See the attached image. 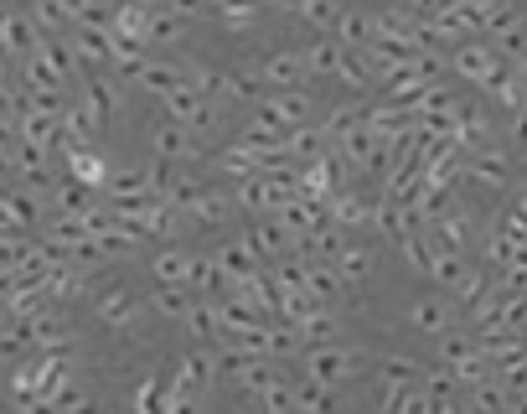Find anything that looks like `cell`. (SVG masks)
<instances>
[{
    "label": "cell",
    "mask_w": 527,
    "mask_h": 414,
    "mask_svg": "<svg viewBox=\"0 0 527 414\" xmlns=\"http://www.w3.org/2000/svg\"><path fill=\"white\" fill-rule=\"evenodd\" d=\"M450 73H455V78H465V83H476V88H486V94H491V88L512 73V63H507V57L496 52V47H486V42L476 37V42H460V47L450 52Z\"/></svg>",
    "instance_id": "6da1fadb"
},
{
    "label": "cell",
    "mask_w": 527,
    "mask_h": 414,
    "mask_svg": "<svg viewBox=\"0 0 527 414\" xmlns=\"http://www.w3.org/2000/svg\"><path fill=\"white\" fill-rule=\"evenodd\" d=\"M305 358V378H316V383H331V389H341L357 368H362V358L352 347H341V342H321V347H305L300 352Z\"/></svg>",
    "instance_id": "7a4b0ae2"
},
{
    "label": "cell",
    "mask_w": 527,
    "mask_h": 414,
    "mask_svg": "<svg viewBox=\"0 0 527 414\" xmlns=\"http://www.w3.org/2000/svg\"><path fill=\"white\" fill-rule=\"evenodd\" d=\"M243 244L254 249V259H259V264H279L285 254H295V233H290L285 223H279V218L269 213V218H259L254 228L243 233Z\"/></svg>",
    "instance_id": "3957f363"
},
{
    "label": "cell",
    "mask_w": 527,
    "mask_h": 414,
    "mask_svg": "<svg viewBox=\"0 0 527 414\" xmlns=\"http://www.w3.org/2000/svg\"><path fill=\"white\" fill-rule=\"evenodd\" d=\"M150 145H155V161H171V166L202 156V140L186 130V125H176V120H161V125H155V130H150Z\"/></svg>",
    "instance_id": "277c9868"
},
{
    "label": "cell",
    "mask_w": 527,
    "mask_h": 414,
    "mask_svg": "<svg viewBox=\"0 0 527 414\" xmlns=\"http://www.w3.org/2000/svg\"><path fill=\"white\" fill-rule=\"evenodd\" d=\"M212 378H217V352H212V347H197V352H186V358L176 363V378H166V389L197 399Z\"/></svg>",
    "instance_id": "5b68a950"
},
{
    "label": "cell",
    "mask_w": 527,
    "mask_h": 414,
    "mask_svg": "<svg viewBox=\"0 0 527 414\" xmlns=\"http://www.w3.org/2000/svg\"><path fill=\"white\" fill-rule=\"evenodd\" d=\"M264 109L274 114L285 130H300V125H316V104H310L305 88H269V99Z\"/></svg>",
    "instance_id": "8992f818"
},
{
    "label": "cell",
    "mask_w": 527,
    "mask_h": 414,
    "mask_svg": "<svg viewBox=\"0 0 527 414\" xmlns=\"http://www.w3.org/2000/svg\"><path fill=\"white\" fill-rule=\"evenodd\" d=\"M372 228L383 233V239H393V244H403L409 233H424V218L414 213V207H403V202H378V213H372Z\"/></svg>",
    "instance_id": "52a82bcc"
},
{
    "label": "cell",
    "mask_w": 527,
    "mask_h": 414,
    "mask_svg": "<svg viewBox=\"0 0 527 414\" xmlns=\"http://www.w3.org/2000/svg\"><path fill=\"white\" fill-rule=\"evenodd\" d=\"M269 83L259 78V68H233L223 73V88H217V104H264Z\"/></svg>",
    "instance_id": "ba28073f"
},
{
    "label": "cell",
    "mask_w": 527,
    "mask_h": 414,
    "mask_svg": "<svg viewBox=\"0 0 527 414\" xmlns=\"http://www.w3.org/2000/svg\"><path fill=\"white\" fill-rule=\"evenodd\" d=\"M305 290L316 295L321 306H336V301H341V295H347L352 285L341 280V270H336V264H326V259H305Z\"/></svg>",
    "instance_id": "9c48e42d"
},
{
    "label": "cell",
    "mask_w": 527,
    "mask_h": 414,
    "mask_svg": "<svg viewBox=\"0 0 527 414\" xmlns=\"http://www.w3.org/2000/svg\"><path fill=\"white\" fill-rule=\"evenodd\" d=\"M326 213H331L336 228H362V223H372L378 202H367V197H357V192H347V187H336V192L326 197Z\"/></svg>",
    "instance_id": "30bf717a"
},
{
    "label": "cell",
    "mask_w": 527,
    "mask_h": 414,
    "mask_svg": "<svg viewBox=\"0 0 527 414\" xmlns=\"http://www.w3.org/2000/svg\"><path fill=\"white\" fill-rule=\"evenodd\" d=\"M259 78L269 88H305L310 68H305L300 52H274V57H264V63H259Z\"/></svg>",
    "instance_id": "8fae6325"
},
{
    "label": "cell",
    "mask_w": 527,
    "mask_h": 414,
    "mask_svg": "<svg viewBox=\"0 0 527 414\" xmlns=\"http://www.w3.org/2000/svg\"><path fill=\"white\" fill-rule=\"evenodd\" d=\"M192 264H197L192 249L171 244V249H161L150 259V275H155V285H192Z\"/></svg>",
    "instance_id": "7c38bea8"
},
{
    "label": "cell",
    "mask_w": 527,
    "mask_h": 414,
    "mask_svg": "<svg viewBox=\"0 0 527 414\" xmlns=\"http://www.w3.org/2000/svg\"><path fill=\"white\" fill-rule=\"evenodd\" d=\"M465 171H471V182H481V187H507L512 182V161H507V151H496V145L476 151L465 161Z\"/></svg>",
    "instance_id": "4fadbf2b"
},
{
    "label": "cell",
    "mask_w": 527,
    "mask_h": 414,
    "mask_svg": "<svg viewBox=\"0 0 527 414\" xmlns=\"http://www.w3.org/2000/svg\"><path fill=\"white\" fill-rule=\"evenodd\" d=\"M331 37L347 47V52H367L372 37H378V21H372V11H341V21H336Z\"/></svg>",
    "instance_id": "5bb4252c"
},
{
    "label": "cell",
    "mask_w": 527,
    "mask_h": 414,
    "mask_svg": "<svg viewBox=\"0 0 527 414\" xmlns=\"http://www.w3.org/2000/svg\"><path fill=\"white\" fill-rule=\"evenodd\" d=\"M409 327L424 332V337L450 332V301H445V295H424V301H414L409 306Z\"/></svg>",
    "instance_id": "9a60e30c"
},
{
    "label": "cell",
    "mask_w": 527,
    "mask_h": 414,
    "mask_svg": "<svg viewBox=\"0 0 527 414\" xmlns=\"http://www.w3.org/2000/svg\"><path fill=\"white\" fill-rule=\"evenodd\" d=\"M212 259H217V270H223V275H228V285H238V280H254V275L264 270V264L254 259V249H248L243 239L223 244V249H217Z\"/></svg>",
    "instance_id": "2e32d148"
},
{
    "label": "cell",
    "mask_w": 527,
    "mask_h": 414,
    "mask_svg": "<svg viewBox=\"0 0 527 414\" xmlns=\"http://www.w3.org/2000/svg\"><path fill=\"white\" fill-rule=\"evenodd\" d=\"M336 166H341L336 151H326V156H316V161H305V166H300V192L326 202V197L336 192Z\"/></svg>",
    "instance_id": "e0dca14e"
},
{
    "label": "cell",
    "mask_w": 527,
    "mask_h": 414,
    "mask_svg": "<svg viewBox=\"0 0 527 414\" xmlns=\"http://www.w3.org/2000/svg\"><path fill=\"white\" fill-rule=\"evenodd\" d=\"M336 409H341V394L331 383H316V378L295 383V414H336Z\"/></svg>",
    "instance_id": "ac0fdd59"
},
{
    "label": "cell",
    "mask_w": 527,
    "mask_h": 414,
    "mask_svg": "<svg viewBox=\"0 0 527 414\" xmlns=\"http://www.w3.org/2000/svg\"><path fill=\"white\" fill-rule=\"evenodd\" d=\"M300 57H305L310 78H336V68H341V57H347V47H341L336 37H316L310 47H300Z\"/></svg>",
    "instance_id": "d6986e66"
},
{
    "label": "cell",
    "mask_w": 527,
    "mask_h": 414,
    "mask_svg": "<svg viewBox=\"0 0 527 414\" xmlns=\"http://www.w3.org/2000/svg\"><path fill=\"white\" fill-rule=\"evenodd\" d=\"M326 151H331V140L321 135V125H300V130L285 135V156H290V166H305V161H316V156H326Z\"/></svg>",
    "instance_id": "ffe728a7"
},
{
    "label": "cell",
    "mask_w": 527,
    "mask_h": 414,
    "mask_svg": "<svg viewBox=\"0 0 527 414\" xmlns=\"http://www.w3.org/2000/svg\"><path fill=\"white\" fill-rule=\"evenodd\" d=\"M109 192L114 202H130V197H155V171L150 166H124L109 176Z\"/></svg>",
    "instance_id": "44dd1931"
},
{
    "label": "cell",
    "mask_w": 527,
    "mask_h": 414,
    "mask_svg": "<svg viewBox=\"0 0 527 414\" xmlns=\"http://www.w3.org/2000/svg\"><path fill=\"white\" fill-rule=\"evenodd\" d=\"M419 378H424V363L398 358V352L378 363V389H419Z\"/></svg>",
    "instance_id": "7402d4cb"
},
{
    "label": "cell",
    "mask_w": 527,
    "mask_h": 414,
    "mask_svg": "<svg viewBox=\"0 0 527 414\" xmlns=\"http://www.w3.org/2000/svg\"><path fill=\"white\" fill-rule=\"evenodd\" d=\"M274 378H279V363H274V358H243V363H238V373H233V383H238L243 394H254V399L269 389Z\"/></svg>",
    "instance_id": "603a6c76"
},
{
    "label": "cell",
    "mask_w": 527,
    "mask_h": 414,
    "mask_svg": "<svg viewBox=\"0 0 527 414\" xmlns=\"http://www.w3.org/2000/svg\"><path fill=\"white\" fill-rule=\"evenodd\" d=\"M161 316H171V321H186L192 316V306H197V290L192 285H155V301H150Z\"/></svg>",
    "instance_id": "cb8c5ba5"
},
{
    "label": "cell",
    "mask_w": 527,
    "mask_h": 414,
    "mask_svg": "<svg viewBox=\"0 0 527 414\" xmlns=\"http://www.w3.org/2000/svg\"><path fill=\"white\" fill-rule=\"evenodd\" d=\"M233 213H238V202H233L228 192H202V197H197V207H192L197 228H223Z\"/></svg>",
    "instance_id": "d4e9b609"
},
{
    "label": "cell",
    "mask_w": 527,
    "mask_h": 414,
    "mask_svg": "<svg viewBox=\"0 0 527 414\" xmlns=\"http://www.w3.org/2000/svg\"><path fill=\"white\" fill-rule=\"evenodd\" d=\"M99 316L109 321V327H124V332H130L135 316H140V306H135L130 290H104V295H99Z\"/></svg>",
    "instance_id": "484cf974"
},
{
    "label": "cell",
    "mask_w": 527,
    "mask_h": 414,
    "mask_svg": "<svg viewBox=\"0 0 527 414\" xmlns=\"http://www.w3.org/2000/svg\"><path fill=\"white\" fill-rule=\"evenodd\" d=\"M202 192H207V187L197 182V176H186V171H171V182L161 187V202H171L176 213H192Z\"/></svg>",
    "instance_id": "4316f807"
},
{
    "label": "cell",
    "mask_w": 527,
    "mask_h": 414,
    "mask_svg": "<svg viewBox=\"0 0 527 414\" xmlns=\"http://www.w3.org/2000/svg\"><path fill=\"white\" fill-rule=\"evenodd\" d=\"M471 409L476 414H512V394H507V383L502 378H486L471 389Z\"/></svg>",
    "instance_id": "83f0119b"
},
{
    "label": "cell",
    "mask_w": 527,
    "mask_h": 414,
    "mask_svg": "<svg viewBox=\"0 0 527 414\" xmlns=\"http://www.w3.org/2000/svg\"><path fill=\"white\" fill-rule=\"evenodd\" d=\"M192 290H197V295H212V301H217V295H228L233 285H228L223 270H217L212 254H197V264H192Z\"/></svg>",
    "instance_id": "f1b7e54d"
},
{
    "label": "cell",
    "mask_w": 527,
    "mask_h": 414,
    "mask_svg": "<svg viewBox=\"0 0 527 414\" xmlns=\"http://www.w3.org/2000/svg\"><path fill=\"white\" fill-rule=\"evenodd\" d=\"M465 270H471V264H465V254H455V249H434V270H429V280H434V285H445V295L465 280Z\"/></svg>",
    "instance_id": "f546056e"
},
{
    "label": "cell",
    "mask_w": 527,
    "mask_h": 414,
    "mask_svg": "<svg viewBox=\"0 0 527 414\" xmlns=\"http://www.w3.org/2000/svg\"><path fill=\"white\" fill-rule=\"evenodd\" d=\"M419 389L429 394V404H455V394H460V378H455V373L440 363V368H424Z\"/></svg>",
    "instance_id": "4dcf8cb0"
},
{
    "label": "cell",
    "mask_w": 527,
    "mask_h": 414,
    "mask_svg": "<svg viewBox=\"0 0 527 414\" xmlns=\"http://www.w3.org/2000/svg\"><path fill=\"white\" fill-rule=\"evenodd\" d=\"M362 120H367V109H362V104H336V109L326 114V120H321V135H326V140L336 145L341 135H352V130H357Z\"/></svg>",
    "instance_id": "1f68e13d"
},
{
    "label": "cell",
    "mask_w": 527,
    "mask_h": 414,
    "mask_svg": "<svg viewBox=\"0 0 527 414\" xmlns=\"http://www.w3.org/2000/svg\"><path fill=\"white\" fill-rule=\"evenodd\" d=\"M186 78H181V63H150L145 73H140V88H150L155 99H166L171 88H181Z\"/></svg>",
    "instance_id": "d6a6232c"
},
{
    "label": "cell",
    "mask_w": 527,
    "mask_h": 414,
    "mask_svg": "<svg viewBox=\"0 0 527 414\" xmlns=\"http://www.w3.org/2000/svg\"><path fill=\"white\" fill-rule=\"evenodd\" d=\"M429 394L424 389H383V414H429Z\"/></svg>",
    "instance_id": "836d02e7"
},
{
    "label": "cell",
    "mask_w": 527,
    "mask_h": 414,
    "mask_svg": "<svg viewBox=\"0 0 527 414\" xmlns=\"http://www.w3.org/2000/svg\"><path fill=\"white\" fill-rule=\"evenodd\" d=\"M186 327H192V337H202V342H223V321H217V306L212 301H197L192 306V316H186Z\"/></svg>",
    "instance_id": "e575fe53"
},
{
    "label": "cell",
    "mask_w": 527,
    "mask_h": 414,
    "mask_svg": "<svg viewBox=\"0 0 527 414\" xmlns=\"http://www.w3.org/2000/svg\"><path fill=\"white\" fill-rule=\"evenodd\" d=\"M336 270H341V280H347V285L367 280V275H372V249H362V244H347V249L336 254Z\"/></svg>",
    "instance_id": "d590c367"
},
{
    "label": "cell",
    "mask_w": 527,
    "mask_h": 414,
    "mask_svg": "<svg viewBox=\"0 0 527 414\" xmlns=\"http://www.w3.org/2000/svg\"><path fill=\"white\" fill-rule=\"evenodd\" d=\"M434 342H440V363H445V368H460L465 358H476V352H481L476 337H460V332H440Z\"/></svg>",
    "instance_id": "8d00e7d4"
},
{
    "label": "cell",
    "mask_w": 527,
    "mask_h": 414,
    "mask_svg": "<svg viewBox=\"0 0 527 414\" xmlns=\"http://www.w3.org/2000/svg\"><path fill=\"white\" fill-rule=\"evenodd\" d=\"M212 16L223 21L228 32H248V26H254V16H259V0H223Z\"/></svg>",
    "instance_id": "74e56055"
},
{
    "label": "cell",
    "mask_w": 527,
    "mask_h": 414,
    "mask_svg": "<svg viewBox=\"0 0 527 414\" xmlns=\"http://www.w3.org/2000/svg\"><path fill=\"white\" fill-rule=\"evenodd\" d=\"M336 332H341V321L331 316V306H321L316 316L300 327V337H305V347H321V342H336Z\"/></svg>",
    "instance_id": "f35d334b"
},
{
    "label": "cell",
    "mask_w": 527,
    "mask_h": 414,
    "mask_svg": "<svg viewBox=\"0 0 527 414\" xmlns=\"http://www.w3.org/2000/svg\"><path fill=\"white\" fill-rule=\"evenodd\" d=\"M341 11H347L341 0H310V6H305L300 16H305L310 26H316L321 37H331V32H336V21H341Z\"/></svg>",
    "instance_id": "ab89813d"
},
{
    "label": "cell",
    "mask_w": 527,
    "mask_h": 414,
    "mask_svg": "<svg viewBox=\"0 0 527 414\" xmlns=\"http://www.w3.org/2000/svg\"><path fill=\"white\" fill-rule=\"evenodd\" d=\"M259 409H264V414H295V383L274 378L269 389L259 394Z\"/></svg>",
    "instance_id": "60d3db41"
},
{
    "label": "cell",
    "mask_w": 527,
    "mask_h": 414,
    "mask_svg": "<svg viewBox=\"0 0 527 414\" xmlns=\"http://www.w3.org/2000/svg\"><path fill=\"white\" fill-rule=\"evenodd\" d=\"M166 404H171V389H166V383L145 378L140 389H135V414H166Z\"/></svg>",
    "instance_id": "b9f144b4"
},
{
    "label": "cell",
    "mask_w": 527,
    "mask_h": 414,
    "mask_svg": "<svg viewBox=\"0 0 527 414\" xmlns=\"http://www.w3.org/2000/svg\"><path fill=\"white\" fill-rule=\"evenodd\" d=\"M186 37V21L176 11H150V37L145 42H181Z\"/></svg>",
    "instance_id": "7bdbcfd3"
},
{
    "label": "cell",
    "mask_w": 527,
    "mask_h": 414,
    "mask_svg": "<svg viewBox=\"0 0 527 414\" xmlns=\"http://www.w3.org/2000/svg\"><path fill=\"white\" fill-rule=\"evenodd\" d=\"M398 249H403V259H409L419 275H429V270H434V244H429V233H409V239H403Z\"/></svg>",
    "instance_id": "ee69618b"
},
{
    "label": "cell",
    "mask_w": 527,
    "mask_h": 414,
    "mask_svg": "<svg viewBox=\"0 0 527 414\" xmlns=\"http://www.w3.org/2000/svg\"><path fill=\"white\" fill-rule=\"evenodd\" d=\"M83 114H88L93 125H104V120H109V114H114V94H109V83H99V78L88 83V104H83Z\"/></svg>",
    "instance_id": "f6af8a7d"
},
{
    "label": "cell",
    "mask_w": 527,
    "mask_h": 414,
    "mask_svg": "<svg viewBox=\"0 0 527 414\" xmlns=\"http://www.w3.org/2000/svg\"><path fill=\"white\" fill-rule=\"evenodd\" d=\"M336 78L347 83V88H367L372 83V63H367L362 52H347V57H341V68H336Z\"/></svg>",
    "instance_id": "bcb514c9"
},
{
    "label": "cell",
    "mask_w": 527,
    "mask_h": 414,
    "mask_svg": "<svg viewBox=\"0 0 527 414\" xmlns=\"http://www.w3.org/2000/svg\"><path fill=\"white\" fill-rule=\"evenodd\" d=\"M73 176H78L83 187L104 182V166H99V156H93V151H83V145H78V151H73Z\"/></svg>",
    "instance_id": "7dc6e473"
},
{
    "label": "cell",
    "mask_w": 527,
    "mask_h": 414,
    "mask_svg": "<svg viewBox=\"0 0 527 414\" xmlns=\"http://www.w3.org/2000/svg\"><path fill=\"white\" fill-rule=\"evenodd\" d=\"M486 290H491V285H486V275H481V270H465V280H460V285H455L450 295H455L460 306H471V301H481Z\"/></svg>",
    "instance_id": "c3c4849f"
},
{
    "label": "cell",
    "mask_w": 527,
    "mask_h": 414,
    "mask_svg": "<svg viewBox=\"0 0 527 414\" xmlns=\"http://www.w3.org/2000/svg\"><path fill=\"white\" fill-rule=\"evenodd\" d=\"M166 11H176L181 21H197V16H212V0H166Z\"/></svg>",
    "instance_id": "681fc988"
},
{
    "label": "cell",
    "mask_w": 527,
    "mask_h": 414,
    "mask_svg": "<svg viewBox=\"0 0 527 414\" xmlns=\"http://www.w3.org/2000/svg\"><path fill=\"white\" fill-rule=\"evenodd\" d=\"M403 6H409L419 21H434V16H440V11L450 6V0H403Z\"/></svg>",
    "instance_id": "f907efd6"
},
{
    "label": "cell",
    "mask_w": 527,
    "mask_h": 414,
    "mask_svg": "<svg viewBox=\"0 0 527 414\" xmlns=\"http://www.w3.org/2000/svg\"><path fill=\"white\" fill-rule=\"evenodd\" d=\"M42 21L47 26H62V21H68V6H62V0H42Z\"/></svg>",
    "instance_id": "816d5d0a"
},
{
    "label": "cell",
    "mask_w": 527,
    "mask_h": 414,
    "mask_svg": "<svg viewBox=\"0 0 527 414\" xmlns=\"http://www.w3.org/2000/svg\"><path fill=\"white\" fill-rule=\"evenodd\" d=\"M279 6H285V11H295V16H300V11L310 6V0H279Z\"/></svg>",
    "instance_id": "f5cc1de1"
},
{
    "label": "cell",
    "mask_w": 527,
    "mask_h": 414,
    "mask_svg": "<svg viewBox=\"0 0 527 414\" xmlns=\"http://www.w3.org/2000/svg\"><path fill=\"white\" fill-rule=\"evenodd\" d=\"M135 6H145V11H166V0H135Z\"/></svg>",
    "instance_id": "db71d44e"
},
{
    "label": "cell",
    "mask_w": 527,
    "mask_h": 414,
    "mask_svg": "<svg viewBox=\"0 0 527 414\" xmlns=\"http://www.w3.org/2000/svg\"><path fill=\"white\" fill-rule=\"evenodd\" d=\"M217 6H223V0H212V11H217Z\"/></svg>",
    "instance_id": "11a10c76"
}]
</instances>
